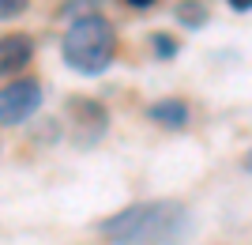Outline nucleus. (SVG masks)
Listing matches in <instances>:
<instances>
[{"instance_id":"obj_3","label":"nucleus","mask_w":252,"mask_h":245,"mask_svg":"<svg viewBox=\"0 0 252 245\" xmlns=\"http://www.w3.org/2000/svg\"><path fill=\"white\" fill-rule=\"evenodd\" d=\"M42 106V83L38 79H15L0 91V125H23Z\"/></svg>"},{"instance_id":"obj_4","label":"nucleus","mask_w":252,"mask_h":245,"mask_svg":"<svg viewBox=\"0 0 252 245\" xmlns=\"http://www.w3.org/2000/svg\"><path fill=\"white\" fill-rule=\"evenodd\" d=\"M68 117H72V132H75V143H98L105 136V128H109V113H105L102 102L94 98H72L68 102Z\"/></svg>"},{"instance_id":"obj_11","label":"nucleus","mask_w":252,"mask_h":245,"mask_svg":"<svg viewBox=\"0 0 252 245\" xmlns=\"http://www.w3.org/2000/svg\"><path fill=\"white\" fill-rule=\"evenodd\" d=\"M233 11H252V0H226Z\"/></svg>"},{"instance_id":"obj_2","label":"nucleus","mask_w":252,"mask_h":245,"mask_svg":"<svg viewBox=\"0 0 252 245\" xmlns=\"http://www.w3.org/2000/svg\"><path fill=\"white\" fill-rule=\"evenodd\" d=\"M64 64L79 75H102L117 57V31L105 15H79L61 38Z\"/></svg>"},{"instance_id":"obj_6","label":"nucleus","mask_w":252,"mask_h":245,"mask_svg":"<svg viewBox=\"0 0 252 245\" xmlns=\"http://www.w3.org/2000/svg\"><path fill=\"white\" fill-rule=\"evenodd\" d=\"M147 117L155 121V125L169 128V132H177V128H185V125H189L192 109H189V102H185V98H162V102L147 106Z\"/></svg>"},{"instance_id":"obj_10","label":"nucleus","mask_w":252,"mask_h":245,"mask_svg":"<svg viewBox=\"0 0 252 245\" xmlns=\"http://www.w3.org/2000/svg\"><path fill=\"white\" fill-rule=\"evenodd\" d=\"M128 8H136V11H147V8H155V0H125Z\"/></svg>"},{"instance_id":"obj_9","label":"nucleus","mask_w":252,"mask_h":245,"mask_svg":"<svg viewBox=\"0 0 252 245\" xmlns=\"http://www.w3.org/2000/svg\"><path fill=\"white\" fill-rule=\"evenodd\" d=\"M23 11H27V0H0V23L15 19V15H23Z\"/></svg>"},{"instance_id":"obj_1","label":"nucleus","mask_w":252,"mask_h":245,"mask_svg":"<svg viewBox=\"0 0 252 245\" xmlns=\"http://www.w3.org/2000/svg\"><path fill=\"white\" fill-rule=\"evenodd\" d=\"M109 245H181L192 234V215L181 200H143L98 223Z\"/></svg>"},{"instance_id":"obj_5","label":"nucleus","mask_w":252,"mask_h":245,"mask_svg":"<svg viewBox=\"0 0 252 245\" xmlns=\"http://www.w3.org/2000/svg\"><path fill=\"white\" fill-rule=\"evenodd\" d=\"M34 57L31 34H4L0 38V75H15L19 68H27Z\"/></svg>"},{"instance_id":"obj_8","label":"nucleus","mask_w":252,"mask_h":245,"mask_svg":"<svg viewBox=\"0 0 252 245\" xmlns=\"http://www.w3.org/2000/svg\"><path fill=\"white\" fill-rule=\"evenodd\" d=\"M151 45H155V57H177V42H173V38H166V34H155V38H151Z\"/></svg>"},{"instance_id":"obj_7","label":"nucleus","mask_w":252,"mask_h":245,"mask_svg":"<svg viewBox=\"0 0 252 245\" xmlns=\"http://www.w3.org/2000/svg\"><path fill=\"white\" fill-rule=\"evenodd\" d=\"M173 15H177V23H185V27H203V23H207V4H200V0H185V4L173 8Z\"/></svg>"},{"instance_id":"obj_12","label":"nucleus","mask_w":252,"mask_h":245,"mask_svg":"<svg viewBox=\"0 0 252 245\" xmlns=\"http://www.w3.org/2000/svg\"><path fill=\"white\" fill-rule=\"evenodd\" d=\"M245 170H249V174H252V151H249V159H245Z\"/></svg>"}]
</instances>
